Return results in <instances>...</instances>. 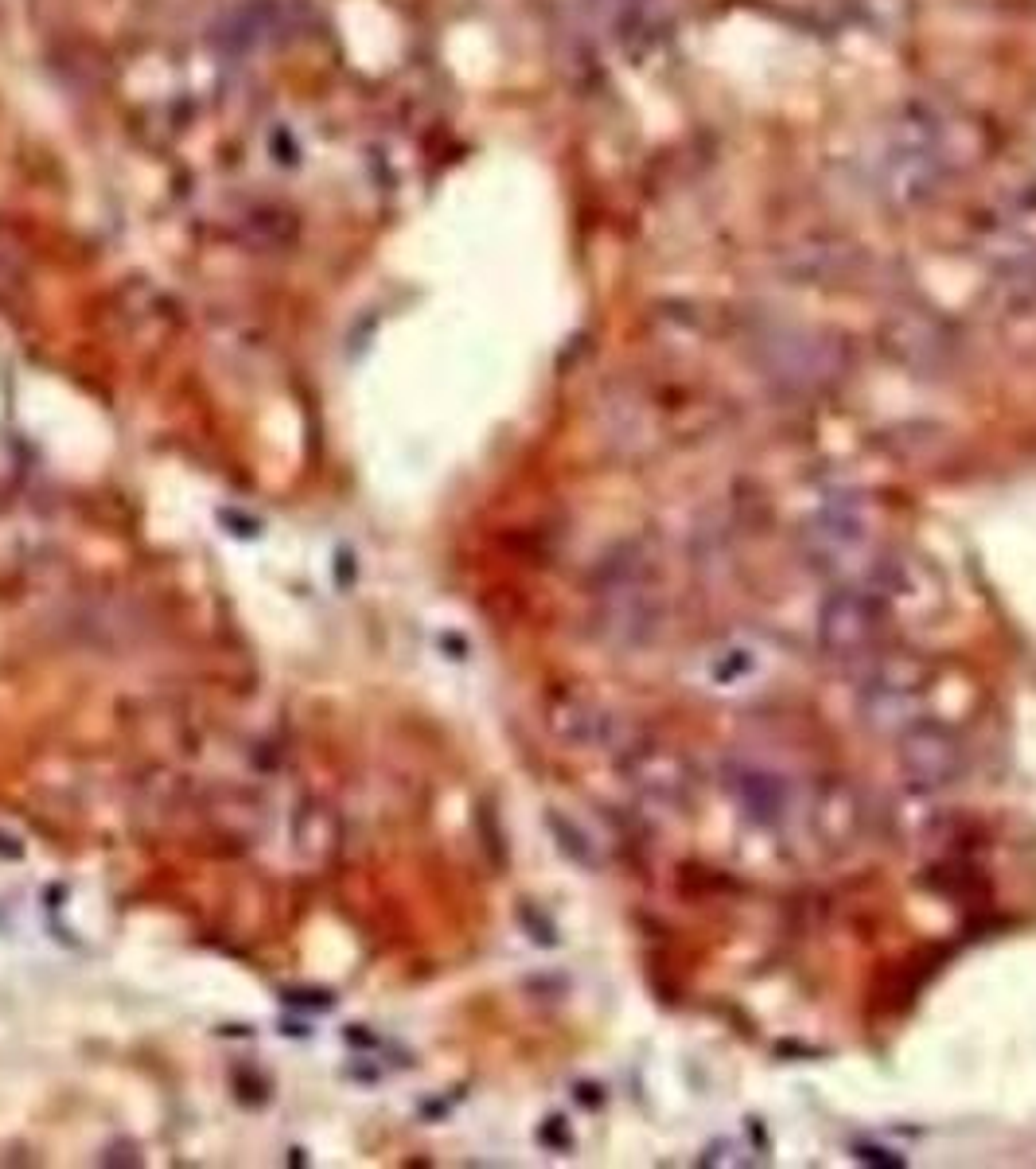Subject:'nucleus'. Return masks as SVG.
<instances>
[{"mask_svg": "<svg viewBox=\"0 0 1036 1169\" xmlns=\"http://www.w3.org/2000/svg\"><path fill=\"white\" fill-rule=\"evenodd\" d=\"M962 757H958V745L943 733V729H916L904 745V768L916 776V784H947L958 772Z\"/></svg>", "mask_w": 1036, "mask_h": 1169, "instance_id": "nucleus-1", "label": "nucleus"}, {"mask_svg": "<svg viewBox=\"0 0 1036 1169\" xmlns=\"http://www.w3.org/2000/svg\"><path fill=\"white\" fill-rule=\"evenodd\" d=\"M822 636H826V644L837 647V651H857V647L873 636L869 605H865L861 597H853V593H845V597L830 601L826 612H822Z\"/></svg>", "mask_w": 1036, "mask_h": 1169, "instance_id": "nucleus-2", "label": "nucleus"}]
</instances>
